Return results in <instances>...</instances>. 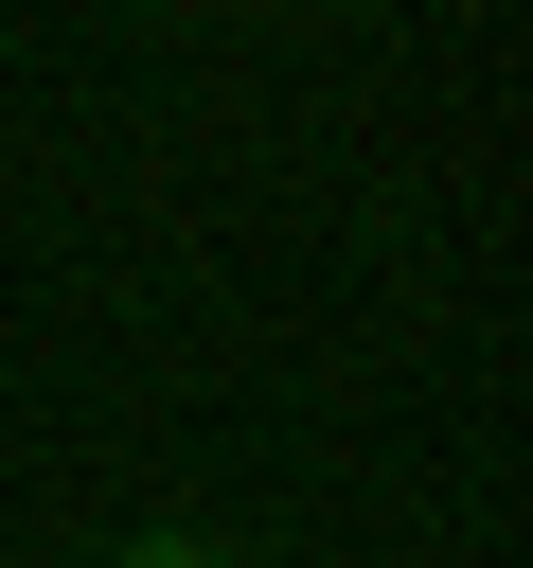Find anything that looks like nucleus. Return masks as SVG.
Instances as JSON below:
<instances>
[{
  "mask_svg": "<svg viewBox=\"0 0 533 568\" xmlns=\"http://www.w3.org/2000/svg\"><path fill=\"white\" fill-rule=\"evenodd\" d=\"M124 568H213V550H124Z\"/></svg>",
  "mask_w": 533,
  "mask_h": 568,
  "instance_id": "1",
  "label": "nucleus"
}]
</instances>
